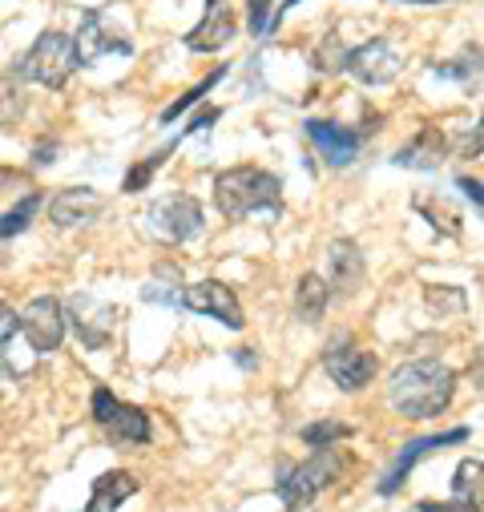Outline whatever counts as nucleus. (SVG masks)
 I'll return each instance as SVG.
<instances>
[{
	"label": "nucleus",
	"instance_id": "obj_18",
	"mask_svg": "<svg viewBox=\"0 0 484 512\" xmlns=\"http://www.w3.org/2000/svg\"><path fill=\"white\" fill-rule=\"evenodd\" d=\"M359 279H363V254H359V246L347 242V238L331 242V283H335V291L351 295L359 287Z\"/></svg>",
	"mask_w": 484,
	"mask_h": 512
},
{
	"label": "nucleus",
	"instance_id": "obj_12",
	"mask_svg": "<svg viewBox=\"0 0 484 512\" xmlns=\"http://www.w3.org/2000/svg\"><path fill=\"white\" fill-rule=\"evenodd\" d=\"M77 41V57L81 61H97L101 53H130L134 45H130V37L126 33H117L113 25H105V17L101 13H89L85 21H81V33L73 37Z\"/></svg>",
	"mask_w": 484,
	"mask_h": 512
},
{
	"label": "nucleus",
	"instance_id": "obj_27",
	"mask_svg": "<svg viewBox=\"0 0 484 512\" xmlns=\"http://www.w3.org/2000/svg\"><path fill=\"white\" fill-rule=\"evenodd\" d=\"M416 512H476V508L464 500H420Z\"/></svg>",
	"mask_w": 484,
	"mask_h": 512
},
{
	"label": "nucleus",
	"instance_id": "obj_3",
	"mask_svg": "<svg viewBox=\"0 0 484 512\" xmlns=\"http://www.w3.org/2000/svg\"><path fill=\"white\" fill-rule=\"evenodd\" d=\"M339 468H343V460H339L335 448H315V456H311L307 464L283 468V476H279V496H283L287 512H307L311 500H315L327 484L339 480Z\"/></svg>",
	"mask_w": 484,
	"mask_h": 512
},
{
	"label": "nucleus",
	"instance_id": "obj_17",
	"mask_svg": "<svg viewBox=\"0 0 484 512\" xmlns=\"http://www.w3.org/2000/svg\"><path fill=\"white\" fill-rule=\"evenodd\" d=\"M105 432L117 440V444H146L150 440V416L134 404H117L105 420Z\"/></svg>",
	"mask_w": 484,
	"mask_h": 512
},
{
	"label": "nucleus",
	"instance_id": "obj_25",
	"mask_svg": "<svg viewBox=\"0 0 484 512\" xmlns=\"http://www.w3.org/2000/svg\"><path fill=\"white\" fill-rule=\"evenodd\" d=\"M166 154H170V150H158V154H150L146 162H138V166L126 174V182H121V190H126V194H138V190H146V186H150V178L158 174V166L166 162Z\"/></svg>",
	"mask_w": 484,
	"mask_h": 512
},
{
	"label": "nucleus",
	"instance_id": "obj_2",
	"mask_svg": "<svg viewBox=\"0 0 484 512\" xmlns=\"http://www.w3.org/2000/svg\"><path fill=\"white\" fill-rule=\"evenodd\" d=\"M214 206L226 218H251V214H279L283 206V182L259 166H234L214 178Z\"/></svg>",
	"mask_w": 484,
	"mask_h": 512
},
{
	"label": "nucleus",
	"instance_id": "obj_13",
	"mask_svg": "<svg viewBox=\"0 0 484 512\" xmlns=\"http://www.w3.org/2000/svg\"><path fill=\"white\" fill-rule=\"evenodd\" d=\"M307 138L319 146L327 166H351L359 154V134L343 130V125H331V121H307Z\"/></svg>",
	"mask_w": 484,
	"mask_h": 512
},
{
	"label": "nucleus",
	"instance_id": "obj_24",
	"mask_svg": "<svg viewBox=\"0 0 484 512\" xmlns=\"http://www.w3.org/2000/svg\"><path fill=\"white\" fill-rule=\"evenodd\" d=\"M347 53H351V49H347V45L339 41V33L331 29V33L323 37V45L315 49V69H319V73H335V69H343Z\"/></svg>",
	"mask_w": 484,
	"mask_h": 512
},
{
	"label": "nucleus",
	"instance_id": "obj_11",
	"mask_svg": "<svg viewBox=\"0 0 484 512\" xmlns=\"http://www.w3.org/2000/svg\"><path fill=\"white\" fill-rule=\"evenodd\" d=\"M101 210H105V198L97 190H85V186H73V190H61L57 198H49V218L65 230L93 222Z\"/></svg>",
	"mask_w": 484,
	"mask_h": 512
},
{
	"label": "nucleus",
	"instance_id": "obj_8",
	"mask_svg": "<svg viewBox=\"0 0 484 512\" xmlns=\"http://www.w3.org/2000/svg\"><path fill=\"white\" fill-rule=\"evenodd\" d=\"M65 323H69L65 307H61L57 299H49V295L33 299V303L17 315V327L25 331L29 347H33V351H41V355H49V351H57V347H61V339H65Z\"/></svg>",
	"mask_w": 484,
	"mask_h": 512
},
{
	"label": "nucleus",
	"instance_id": "obj_32",
	"mask_svg": "<svg viewBox=\"0 0 484 512\" xmlns=\"http://www.w3.org/2000/svg\"><path fill=\"white\" fill-rule=\"evenodd\" d=\"M460 190H464L468 198H476V202L484 206V186H480V182H472V178H460Z\"/></svg>",
	"mask_w": 484,
	"mask_h": 512
},
{
	"label": "nucleus",
	"instance_id": "obj_19",
	"mask_svg": "<svg viewBox=\"0 0 484 512\" xmlns=\"http://www.w3.org/2000/svg\"><path fill=\"white\" fill-rule=\"evenodd\" d=\"M327 299H331V287L319 275H303L299 287H295V315L303 323H319L323 311H327Z\"/></svg>",
	"mask_w": 484,
	"mask_h": 512
},
{
	"label": "nucleus",
	"instance_id": "obj_15",
	"mask_svg": "<svg viewBox=\"0 0 484 512\" xmlns=\"http://www.w3.org/2000/svg\"><path fill=\"white\" fill-rule=\"evenodd\" d=\"M444 150H448L444 134L436 130V125H424V130L408 146H400L396 166H404V170H436L444 162Z\"/></svg>",
	"mask_w": 484,
	"mask_h": 512
},
{
	"label": "nucleus",
	"instance_id": "obj_9",
	"mask_svg": "<svg viewBox=\"0 0 484 512\" xmlns=\"http://www.w3.org/2000/svg\"><path fill=\"white\" fill-rule=\"evenodd\" d=\"M182 307L194 311V315H210V319L226 323L230 331H238L242 323H247V319H242V303H238L234 287H226V283H218V279H206V283L186 287V291H182Z\"/></svg>",
	"mask_w": 484,
	"mask_h": 512
},
{
	"label": "nucleus",
	"instance_id": "obj_5",
	"mask_svg": "<svg viewBox=\"0 0 484 512\" xmlns=\"http://www.w3.org/2000/svg\"><path fill=\"white\" fill-rule=\"evenodd\" d=\"M380 359L368 351V347H359L351 335H335L327 347H323V371L331 375V383L339 392H359V388H368L372 375H376Z\"/></svg>",
	"mask_w": 484,
	"mask_h": 512
},
{
	"label": "nucleus",
	"instance_id": "obj_23",
	"mask_svg": "<svg viewBox=\"0 0 484 512\" xmlns=\"http://www.w3.org/2000/svg\"><path fill=\"white\" fill-rule=\"evenodd\" d=\"M347 436H351V428L339 424V420H319V424L303 428V444H307V448H335V444L347 440Z\"/></svg>",
	"mask_w": 484,
	"mask_h": 512
},
{
	"label": "nucleus",
	"instance_id": "obj_10",
	"mask_svg": "<svg viewBox=\"0 0 484 512\" xmlns=\"http://www.w3.org/2000/svg\"><path fill=\"white\" fill-rule=\"evenodd\" d=\"M238 33V21H234V9L226 0H206V17L198 21V29L186 33V49L194 53H218L222 45H230Z\"/></svg>",
	"mask_w": 484,
	"mask_h": 512
},
{
	"label": "nucleus",
	"instance_id": "obj_28",
	"mask_svg": "<svg viewBox=\"0 0 484 512\" xmlns=\"http://www.w3.org/2000/svg\"><path fill=\"white\" fill-rule=\"evenodd\" d=\"M17 335V311L9 303H0V351L9 347V339Z\"/></svg>",
	"mask_w": 484,
	"mask_h": 512
},
{
	"label": "nucleus",
	"instance_id": "obj_26",
	"mask_svg": "<svg viewBox=\"0 0 484 512\" xmlns=\"http://www.w3.org/2000/svg\"><path fill=\"white\" fill-rule=\"evenodd\" d=\"M222 73H226V69H214V73H210L206 81H198V85H194V89H190L186 97H178V101H174V105H170V109L162 113V121H174V117H178V113H186V109H190L194 101H202V97H206V93H210V89H214V85L222 81Z\"/></svg>",
	"mask_w": 484,
	"mask_h": 512
},
{
	"label": "nucleus",
	"instance_id": "obj_4",
	"mask_svg": "<svg viewBox=\"0 0 484 512\" xmlns=\"http://www.w3.org/2000/svg\"><path fill=\"white\" fill-rule=\"evenodd\" d=\"M77 41L69 37V33H41L37 41H33V49L25 53V61H21V73L25 77H33L37 85H45V89H61L73 73H77Z\"/></svg>",
	"mask_w": 484,
	"mask_h": 512
},
{
	"label": "nucleus",
	"instance_id": "obj_21",
	"mask_svg": "<svg viewBox=\"0 0 484 512\" xmlns=\"http://www.w3.org/2000/svg\"><path fill=\"white\" fill-rule=\"evenodd\" d=\"M452 492H456V500L480 508V504H484V460H464V464H456Z\"/></svg>",
	"mask_w": 484,
	"mask_h": 512
},
{
	"label": "nucleus",
	"instance_id": "obj_6",
	"mask_svg": "<svg viewBox=\"0 0 484 512\" xmlns=\"http://www.w3.org/2000/svg\"><path fill=\"white\" fill-rule=\"evenodd\" d=\"M206 214L202 206L190 198V194H170V198H158L146 214H142V230H150L154 238L162 242H190L198 230H202Z\"/></svg>",
	"mask_w": 484,
	"mask_h": 512
},
{
	"label": "nucleus",
	"instance_id": "obj_34",
	"mask_svg": "<svg viewBox=\"0 0 484 512\" xmlns=\"http://www.w3.org/2000/svg\"><path fill=\"white\" fill-rule=\"evenodd\" d=\"M412 5H448V0H412Z\"/></svg>",
	"mask_w": 484,
	"mask_h": 512
},
{
	"label": "nucleus",
	"instance_id": "obj_16",
	"mask_svg": "<svg viewBox=\"0 0 484 512\" xmlns=\"http://www.w3.org/2000/svg\"><path fill=\"white\" fill-rule=\"evenodd\" d=\"M134 492H138L134 472H121V468L117 472H105V476L93 480V496H89V508L85 512H117Z\"/></svg>",
	"mask_w": 484,
	"mask_h": 512
},
{
	"label": "nucleus",
	"instance_id": "obj_14",
	"mask_svg": "<svg viewBox=\"0 0 484 512\" xmlns=\"http://www.w3.org/2000/svg\"><path fill=\"white\" fill-rule=\"evenodd\" d=\"M460 440H468V428H452V432H440V436H424V440H412L404 452H400V460L392 464V472L384 476V484H380V492L388 496V492H396L400 484H404V476L412 472V464L420 460V456H428V452H440L444 444H460Z\"/></svg>",
	"mask_w": 484,
	"mask_h": 512
},
{
	"label": "nucleus",
	"instance_id": "obj_7",
	"mask_svg": "<svg viewBox=\"0 0 484 512\" xmlns=\"http://www.w3.org/2000/svg\"><path fill=\"white\" fill-rule=\"evenodd\" d=\"M343 69H347L355 81H363V85H388V81L400 77L404 61H400V53H396V45H392L388 37H376V41L355 45V49L347 53Z\"/></svg>",
	"mask_w": 484,
	"mask_h": 512
},
{
	"label": "nucleus",
	"instance_id": "obj_33",
	"mask_svg": "<svg viewBox=\"0 0 484 512\" xmlns=\"http://www.w3.org/2000/svg\"><path fill=\"white\" fill-rule=\"evenodd\" d=\"M472 375H476V383L484 388V347H476V355H472Z\"/></svg>",
	"mask_w": 484,
	"mask_h": 512
},
{
	"label": "nucleus",
	"instance_id": "obj_30",
	"mask_svg": "<svg viewBox=\"0 0 484 512\" xmlns=\"http://www.w3.org/2000/svg\"><path fill=\"white\" fill-rule=\"evenodd\" d=\"M113 408H117V400H113L105 388H97V392H93V420H97V424H105Z\"/></svg>",
	"mask_w": 484,
	"mask_h": 512
},
{
	"label": "nucleus",
	"instance_id": "obj_20",
	"mask_svg": "<svg viewBox=\"0 0 484 512\" xmlns=\"http://www.w3.org/2000/svg\"><path fill=\"white\" fill-rule=\"evenodd\" d=\"M21 69H0V125H17L25 117V85Z\"/></svg>",
	"mask_w": 484,
	"mask_h": 512
},
{
	"label": "nucleus",
	"instance_id": "obj_29",
	"mask_svg": "<svg viewBox=\"0 0 484 512\" xmlns=\"http://www.w3.org/2000/svg\"><path fill=\"white\" fill-rule=\"evenodd\" d=\"M480 150H484V121L476 125V134H472V138L464 134V138L456 142V154H460V158H476Z\"/></svg>",
	"mask_w": 484,
	"mask_h": 512
},
{
	"label": "nucleus",
	"instance_id": "obj_31",
	"mask_svg": "<svg viewBox=\"0 0 484 512\" xmlns=\"http://www.w3.org/2000/svg\"><path fill=\"white\" fill-rule=\"evenodd\" d=\"M251 33H267V0H251Z\"/></svg>",
	"mask_w": 484,
	"mask_h": 512
},
{
	"label": "nucleus",
	"instance_id": "obj_1",
	"mask_svg": "<svg viewBox=\"0 0 484 512\" xmlns=\"http://www.w3.org/2000/svg\"><path fill=\"white\" fill-rule=\"evenodd\" d=\"M456 396V375L452 367L436 363V359H416L392 371L388 379V404L392 412L408 416V420H432L440 416Z\"/></svg>",
	"mask_w": 484,
	"mask_h": 512
},
{
	"label": "nucleus",
	"instance_id": "obj_22",
	"mask_svg": "<svg viewBox=\"0 0 484 512\" xmlns=\"http://www.w3.org/2000/svg\"><path fill=\"white\" fill-rule=\"evenodd\" d=\"M41 206H45V194H25V198H21V206H13V210L0 214V238L21 234V230L33 222V214H37Z\"/></svg>",
	"mask_w": 484,
	"mask_h": 512
}]
</instances>
